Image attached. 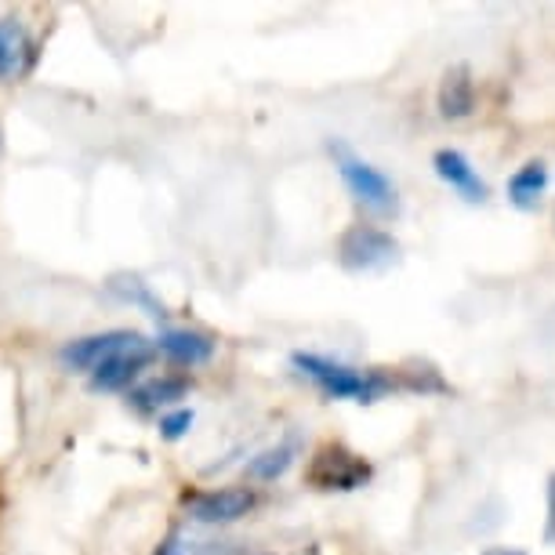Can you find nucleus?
<instances>
[{
	"instance_id": "nucleus-1",
	"label": "nucleus",
	"mask_w": 555,
	"mask_h": 555,
	"mask_svg": "<svg viewBox=\"0 0 555 555\" xmlns=\"http://www.w3.org/2000/svg\"><path fill=\"white\" fill-rule=\"evenodd\" d=\"M295 366L306 378L320 385L331 400H356V403H374L378 396L392 389V378L382 371H352L338 360L327 356H312V352H295Z\"/></svg>"
},
{
	"instance_id": "nucleus-2",
	"label": "nucleus",
	"mask_w": 555,
	"mask_h": 555,
	"mask_svg": "<svg viewBox=\"0 0 555 555\" xmlns=\"http://www.w3.org/2000/svg\"><path fill=\"white\" fill-rule=\"evenodd\" d=\"M331 153H334V164H338L345 185H349V193L356 196V201H360L363 207H371V211H378V215L396 211V185L378 171V167L360 160V156L341 142H334Z\"/></svg>"
},
{
	"instance_id": "nucleus-3",
	"label": "nucleus",
	"mask_w": 555,
	"mask_h": 555,
	"mask_svg": "<svg viewBox=\"0 0 555 555\" xmlns=\"http://www.w3.org/2000/svg\"><path fill=\"white\" fill-rule=\"evenodd\" d=\"M371 479V465L352 454L349 447L341 443H327L312 454V465H309V483L320 487V490H356Z\"/></svg>"
},
{
	"instance_id": "nucleus-4",
	"label": "nucleus",
	"mask_w": 555,
	"mask_h": 555,
	"mask_svg": "<svg viewBox=\"0 0 555 555\" xmlns=\"http://www.w3.org/2000/svg\"><path fill=\"white\" fill-rule=\"evenodd\" d=\"M338 255H341V266L345 269H352V272H374V269L392 266V261L400 258V244H396V236L385 233V229L352 225L349 233L341 236Z\"/></svg>"
},
{
	"instance_id": "nucleus-5",
	"label": "nucleus",
	"mask_w": 555,
	"mask_h": 555,
	"mask_svg": "<svg viewBox=\"0 0 555 555\" xmlns=\"http://www.w3.org/2000/svg\"><path fill=\"white\" fill-rule=\"evenodd\" d=\"M185 508L201 522H233L255 508V490L229 487V490H207V494H190L185 498Z\"/></svg>"
},
{
	"instance_id": "nucleus-6",
	"label": "nucleus",
	"mask_w": 555,
	"mask_h": 555,
	"mask_svg": "<svg viewBox=\"0 0 555 555\" xmlns=\"http://www.w3.org/2000/svg\"><path fill=\"white\" fill-rule=\"evenodd\" d=\"M142 338L134 331H109V334H91V338H80V341H69L62 349V363L66 366H77V371H95L99 363H106L109 356H117L131 345H139Z\"/></svg>"
},
{
	"instance_id": "nucleus-7",
	"label": "nucleus",
	"mask_w": 555,
	"mask_h": 555,
	"mask_svg": "<svg viewBox=\"0 0 555 555\" xmlns=\"http://www.w3.org/2000/svg\"><path fill=\"white\" fill-rule=\"evenodd\" d=\"M433 167H436V175L450 185V190H457L468 204H483V201H487V182L476 175V167L468 164V156H465V153H457V150H439V153L433 156Z\"/></svg>"
},
{
	"instance_id": "nucleus-8",
	"label": "nucleus",
	"mask_w": 555,
	"mask_h": 555,
	"mask_svg": "<svg viewBox=\"0 0 555 555\" xmlns=\"http://www.w3.org/2000/svg\"><path fill=\"white\" fill-rule=\"evenodd\" d=\"M145 363H150V349H145L142 341L131 345V349L109 356L106 363H99L95 371H91V389H99V392L124 389V385L134 382V374H139Z\"/></svg>"
},
{
	"instance_id": "nucleus-9",
	"label": "nucleus",
	"mask_w": 555,
	"mask_h": 555,
	"mask_svg": "<svg viewBox=\"0 0 555 555\" xmlns=\"http://www.w3.org/2000/svg\"><path fill=\"white\" fill-rule=\"evenodd\" d=\"M34 59V40L18 18H0V80L23 77Z\"/></svg>"
},
{
	"instance_id": "nucleus-10",
	"label": "nucleus",
	"mask_w": 555,
	"mask_h": 555,
	"mask_svg": "<svg viewBox=\"0 0 555 555\" xmlns=\"http://www.w3.org/2000/svg\"><path fill=\"white\" fill-rule=\"evenodd\" d=\"M476 109V83L468 66H450L439 83V113L447 120H465Z\"/></svg>"
},
{
	"instance_id": "nucleus-11",
	"label": "nucleus",
	"mask_w": 555,
	"mask_h": 555,
	"mask_svg": "<svg viewBox=\"0 0 555 555\" xmlns=\"http://www.w3.org/2000/svg\"><path fill=\"white\" fill-rule=\"evenodd\" d=\"M544 190H548V167L541 160H530L508 178V204L519 207V211H538Z\"/></svg>"
},
{
	"instance_id": "nucleus-12",
	"label": "nucleus",
	"mask_w": 555,
	"mask_h": 555,
	"mask_svg": "<svg viewBox=\"0 0 555 555\" xmlns=\"http://www.w3.org/2000/svg\"><path fill=\"white\" fill-rule=\"evenodd\" d=\"M160 352L171 356L175 363L193 366V363L211 360L215 341L201 331H167V334H160Z\"/></svg>"
},
{
	"instance_id": "nucleus-13",
	"label": "nucleus",
	"mask_w": 555,
	"mask_h": 555,
	"mask_svg": "<svg viewBox=\"0 0 555 555\" xmlns=\"http://www.w3.org/2000/svg\"><path fill=\"white\" fill-rule=\"evenodd\" d=\"M185 392H190V382L185 378H156V382H145L142 389H134L131 403L139 406V411H160L167 403H178Z\"/></svg>"
},
{
	"instance_id": "nucleus-14",
	"label": "nucleus",
	"mask_w": 555,
	"mask_h": 555,
	"mask_svg": "<svg viewBox=\"0 0 555 555\" xmlns=\"http://www.w3.org/2000/svg\"><path fill=\"white\" fill-rule=\"evenodd\" d=\"M291 461H295V443H280V447H272L261 457L250 461L247 473L255 476V479H276V476L287 473Z\"/></svg>"
},
{
	"instance_id": "nucleus-15",
	"label": "nucleus",
	"mask_w": 555,
	"mask_h": 555,
	"mask_svg": "<svg viewBox=\"0 0 555 555\" xmlns=\"http://www.w3.org/2000/svg\"><path fill=\"white\" fill-rule=\"evenodd\" d=\"M193 425V411H178V414H167L160 422V433L164 439H182L185 433H190Z\"/></svg>"
},
{
	"instance_id": "nucleus-16",
	"label": "nucleus",
	"mask_w": 555,
	"mask_h": 555,
	"mask_svg": "<svg viewBox=\"0 0 555 555\" xmlns=\"http://www.w3.org/2000/svg\"><path fill=\"white\" fill-rule=\"evenodd\" d=\"M544 544L555 548V473L548 476V519H544Z\"/></svg>"
},
{
	"instance_id": "nucleus-17",
	"label": "nucleus",
	"mask_w": 555,
	"mask_h": 555,
	"mask_svg": "<svg viewBox=\"0 0 555 555\" xmlns=\"http://www.w3.org/2000/svg\"><path fill=\"white\" fill-rule=\"evenodd\" d=\"M483 555H527V552H522V548H501V544H498V548H487Z\"/></svg>"
},
{
	"instance_id": "nucleus-18",
	"label": "nucleus",
	"mask_w": 555,
	"mask_h": 555,
	"mask_svg": "<svg viewBox=\"0 0 555 555\" xmlns=\"http://www.w3.org/2000/svg\"><path fill=\"white\" fill-rule=\"evenodd\" d=\"M156 555H178V552H175V544H167V548H160Z\"/></svg>"
}]
</instances>
